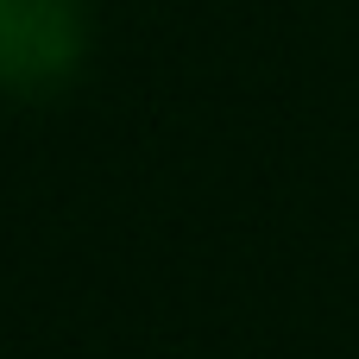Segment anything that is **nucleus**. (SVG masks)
<instances>
[{"mask_svg":"<svg viewBox=\"0 0 359 359\" xmlns=\"http://www.w3.org/2000/svg\"><path fill=\"white\" fill-rule=\"evenodd\" d=\"M88 13L82 0H0V88L44 95L82 63Z\"/></svg>","mask_w":359,"mask_h":359,"instance_id":"obj_1","label":"nucleus"}]
</instances>
